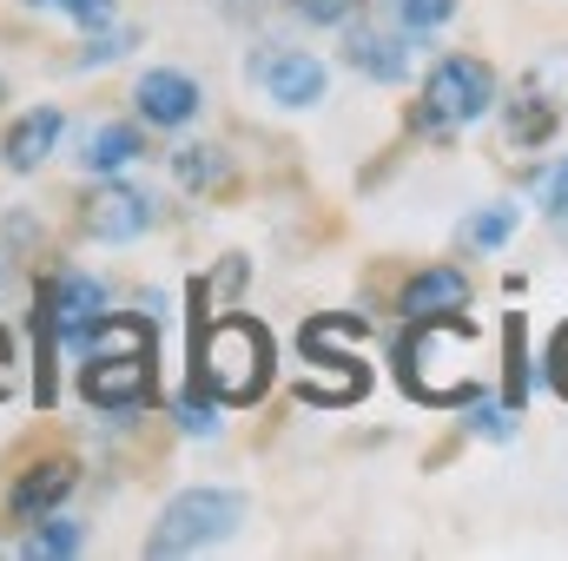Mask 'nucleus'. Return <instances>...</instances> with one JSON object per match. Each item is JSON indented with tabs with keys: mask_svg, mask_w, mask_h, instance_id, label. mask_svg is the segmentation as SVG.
<instances>
[{
	"mask_svg": "<svg viewBox=\"0 0 568 561\" xmlns=\"http://www.w3.org/2000/svg\"><path fill=\"white\" fill-rule=\"evenodd\" d=\"M199 384L219 404H258L272 384V330L258 317H219L199 330Z\"/></svg>",
	"mask_w": 568,
	"mask_h": 561,
	"instance_id": "1",
	"label": "nucleus"
},
{
	"mask_svg": "<svg viewBox=\"0 0 568 561\" xmlns=\"http://www.w3.org/2000/svg\"><path fill=\"white\" fill-rule=\"evenodd\" d=\"M245 522V496L239 489H185L159 509L152 536H145V555L172 561V555H205L219 542H232Z\"/></svg>",
	"mask_w": 568,
	"mask_h": 561,
	"instance_id": "2",
	"label": "nucleus"
},
{
	"mask_svg": "<svg viewBox=\"0 0 568 561\" xmlns=\"http://www.w3.org/2000/svg\"><path fill=\"white\" fill-rule=\"evenodd\" d=\"M496 67L476 60V53H449L436 60L424 80V100H417V126L429 140H456V126H476L489 106H496Z\"/></svg>",
	"mask_w": 568,
	"mask_h": 561,
	"instance_id": "3",
	"label": "nucleus"
},
{
	"mask_svg": "<svg viewBox=\"0 0 568 561\" xmlns=\"http://www.w3.org/2000/svg\"><path fill=\"white\" fill-rule=\"evenodd\" d=\"M80 397L106 417L120 410H145L152 404V350L133 357H80Z\"/></svg>",
	"mask_w": 568,
	"mask_h": 561,
	"instance_id": "4",
	"label": "nucleus"
},
{
	"mask_svg": "<svg viewBox=\"0 0 568 561\" xmlns=\"http://www.w3.org/2000/svg\"><path fill=\"white\" fill-rule=\"evenodd\" d=\"M152 218H159V205H152V192H140V185H100V192L80 205V225H87V238H100V245L140 238V232H152Z\"/></svg>",
	"mask_w": 568,
	"mask_h": 561,
	"instance_id": "5",
	"label": "nucleus"
},
{
	"mask_svg": "<svg viewBox=\"0 0 568 561\" xmlns=\"http://www.w3.org/2000/svg\"><path fill=\"white\" fill-rule=\"evenodd\" d=\"M351 33H344V67L351 73H364V80H377V86H404L410 80V33H397V27H357V20H344Z\"/></svg>",
	"mask_w": 568,
	"mask_h": 561,
	"instance_id": "6",
	"label": "nucleus"
},
{
	"mask_svg": "<svg viewBox=\"0 0 568 561\" xmlns=\"http://www.w3.org/2000/svg\"><path fill=\"white\" fill-rule=\"evenodd\" d=\"M252 73H258V86H265L278 106H291V113L324 100V67H317L304 47H272V53H258Z\"/></svg>",
	"mask_w": 568,
	"mask_h": 561,
	"instance_id": "7",
	"label": "nucleus"
},
{
	"mask_svg": "<svg viewBox=\"0 0 568 561\" xmlns=\"http://www.w3.org/2000/svg\"><path fill=\"white\" fill-rule=\"evenodd\" d=\"M133 100H140V120L145 126H185L192 113H199V80L192 73H179V67H152L140 73V86H133Z\"/></svg>",
	"mask_w": 568,
	"mask_h": 561,
	"instance_id": "8",
	"label": "nucleus"
},
{
	"mask_svg": "<svg viewBox=\"0 0 568 561\" xmlns=\"http://www.w3.org/2000/svg\"><path fill=\"white\" fill-rule=\"evenodd\" d=\"M73 482H80V469H73V456H47V462H33L13 489H7V509L20 516V522H33V516H47V509H60L67 496H73Z\"/></svg>",
	"mask_w": 568,
	"mask_h": 561,
	"instance_id": "9",
	"label": "nucleus"
},
{
	"mask_svg": "<svg viewBox=\"0 0 568 561\" xmlns=\"http://www.w3.org/2000/svg\"><path fill=\"white\" fill-rule=\"evenodd\" d=\"M40 304H47V317H53L60 337H80V330L106 310V284L87 278V272H60V278L40 290Z\"/></svg>",
	"mask_w": 568,
	"mask_h": 561,
	"instance_id": "10",
	"label": "nucleus"
},
{
	"mask_svg": "<svg viewBox=\"0 0 568 561\" xmlns=\"http://www.w3.org/2000/svg\"><path fill=\"white\" fill-rule=\"evenodd\" d=\"M397 310L417 324V317H449V310H469V272H456V265H429L417 278L404 284V297H397Z\"/></svg>",
	"mask_w": 568,
	"mask_h": 561,
	"instance_id": "11",
	"label": "nucleus"
},
{
	"mask_svg": "<svg viewBox=\"0 0 568 561\" xmlns=\"http://www.w3.org/2000/svg\"><path fill=\"white\" fill-rule=\"evenodd\" d=\"M556 126H562V106L536 86V80H523L516 93H509V145H523V152H536V145L556 140Z\"/></svg>",
	"mask_w": 568,
	"mask_h": 561,
	"instance_id": "12",
	"label": "nucleus"
},
{
	"mask_svg": "<svg viewBox=\"0 0 568 561\" xmlns=\"http://www.w3.org/2000/svg\"><path fill=\"white\" fill-rule=\"evenodd\" d=\"M73 350H80V357H133V350H152V324H145V317H113V310H100V317L73 337Z\"/></svg>",
	"mask_w": 568,
	"mask_h": 561,
	"instance_id": "13",
	"label": "nucleus"
},
{
	"mask_svg": "<svg viewBox=\"0 0 568 561\" xmlns=\"http://www.w3.org/2000/svg\"><path fill=\"white\" fill-rule=\"evenodd\" d=\"M60 126H67V120H60L53 106H33V113H20V120H13V133H7V145H0V159H7L13 172H33V165H40V159L60 145Z\"/></svg>",
	"mask_w": 568,
	"mask_h": 561,
	"instance_id": "14",
	"label": "nucleus"
},
{
	"mask_svg": "<svg viewBox=\"0 0 568 561\" xmlns=\"http://www.w3.org/2000/svg\"><path fill=\"white\" fill-rule=\"evenodd\" d=\"M140 152H145L140 126L113 120V126H93V133L80 140V165H87V172H120V165H133Z\"/></svg>",
	"mask_w": 568,
	"mask_h": 561,
	"instance_id": "15",
	"label": "nucleus"
},
{
	"mask_svg": "<svg viewBox=\"0 0 568 561\" xmlns=\"http://www.w3.org/2000/svg\"><path fill=\"white\" fill-rule=\"evenodd\" d=\"M87 549V522H73V516H33V536L20 542V555L27 561H67V555H80Z\"/></svg>",
	"mask_w": 568,
	"mask_h": 561,
	"instance_id": "16",
	"label": "nucleus"
},
{
	"mask_svg": "<svg viewBox=\"0 0 568 561\" xmlns=\"http://www.w3.org/2000/svg\"><path fill=\"white\" fill-rule=\"evenodd\" d=\"M503 397H509V410L529 404V317L523 310H509V324H503Z\"/></svg>",
	"mask_w": 568,
	"mask_h": 561,
	"instance_id": "17",
	"label": "nucleus"
},
{
	"mask_svg": "<svg viewBox=\"0 0 568 561\" xmlns=\"http://www.w3.org/2000/svg\"><path fill=\"white\" fill-rule=\"evenodd\" d=\"M172 178L185 192H219L225 185V152L219 145H179L172 152Z\"/></svg>",
	"mask_w": 568,
	"mask_h": 561,
	"instance_id": "18",
	"label": "nucleus"
},
{
	"mask_svg": "<svg viewBox=\"0 0 568 561\" xmlns=\"http://www.w3.org/2000/svg\"><path fill=\"white\" fill-rule=\"evenodd\" d=\"M449 13H456V0H384V20L397 33H436Z\"/></svg>",
	"mask_w": 568,
	"mask_h": 561,
	"instance_id": "19",
	"label": "nucleus"
},
{
	"mask_svg": "<svg viewBox=\"0 0 568 561\" xmlns=\"http://www.w3.org/2000/svg\"><path fill=\"white\" fill-rule=\"evenodd\" d=\"M20 7H33V13H67L80 33L113 27V0H20Z\"/></svg>",
	"mask_w": 568,
	"mask_h": 561,
	"instance_id": "20",
	"label": "nucleus"
},
{
	"mask_svg": "<svg viewBox=\"0 0 568 561\" xmlns=\"http://www.w3.org/2000/svg\"><path fill=\"white\" fill-rule=\"evenodd\" d=\"M126 47H140V27H100V33H87L80 67H106V60H120Z\"/></svg>",
	"mask_w": 568,
	"mask_h": 561,
	"instance_id": "21",
	"label": "nucleus"
},
{
	"mask_svg": "<svg viewBox=\"0 0 568 561\" xmlns=\"http://www.w3.org/2000/svg\"><path fill=\"white\" fill-rule=\"evenodd\" d=\"M509 232H516V205H489V212H476V218H469V245H476V252L509 245Z\"/></svg>",
	"mask_w": 568,
	"mask_h": 561,
	"instance_id": "22",
	"label": "nucleus"
},
{
	"mask_svg": "<svg viewBox=\"0 0 568 561\" xmlns=\"http://www.w3.org/2000/svg\"><path fill=\"white\" fill-rule=\"evenodd\" d=\"M172 417H179L185 436H219V404H212V397H199V390H185V397L172 404Z\"/></svg>",
	"mask_w": 568,
	"mask_h": 561,
	"instance_id": "23",
	"label": "nucleus"
},
{
	"mask_svg": "<svg viewBox=\"0 0 568 561\" xmlns=\"http://www.w3.org/2000/svg\"><path fill=\"white\" fill-rule=\"evenodd\" d=\"M297 13H304L311 27H344V20L357 13V0H297Z\"/></svg>",
	"mask_w": 568,
	"mask_h": 561,
	"instance_id": "24",
	"label": "nucleus"
},
{
	"mask_svg": "<svg viewBox=\"0 0 568 561\" xmlns=\"http://www.w3.org/2000/svg\"><path fill=\"white\" fill-rule=\"evenodd\" d=\"M542 212H549L556 225H568V159L549 172V185H542Z\"/></svg>",
	"mask_w": 568,
	"mask_h": 561,
	"instance_id": "25",
	"label": "nucleus"
},
{
	"mask_svg": "<svg viewBox=\"0 0 568 561\" xmlns=\"http://www.w3.org/2000/svg\"><path fill=\"white\" fill-rule=\"evenodd\" d=\"M469 429H476V436H496V442H503V436L516 429V417H509V410H496V404H476V410H469Z\"/></svg>",
	"mask_w": 568,
	"mask_h": 561,
	"instance_id": "26",
	"label": "nucleus"
},
{
	"mask_svg": "<svg viewBox=\"0 0 568 561\" xmlns=\"http://www.w3.org/2000/svg\"><path fill=\"white\" fill-rule=\"evenodd\" d=\"M549 384L568 397V324L556 330V344H549Z\"/></svg>",
	"mask_w": 568,
	"mask_h": 561,
	"instance_id": "27",
	"label": "nucleus"
},
{
	"mask_svg": "<svg viewBox=\"0 0 568 561\" xmlns=\"http://www.w3.org/2000/svg\"><path fill=\"white\" fill-rule=\"evenodd\" d=\"M13 364V337H7V324H0V370Z\"/></svg>",
	"mask_w": 568,
	"mask_h": 561,
	"instance_id": "28",
	"label": "nucleus"
},
{
	"mask_svg": "<svg viewBox=\"0 0 568 561\" xmlns=\"http://www.w3.org/2000/svg\"><path fill=\"white\" fill-rule=\"evenodd\" d=\"M0 397H7V384H0Z\"/></svg>",
	"mask_w": 568,
	"mask_h": 561,
	"instance_id": "29",
	"label": "nucleus"
}]
</instances>
